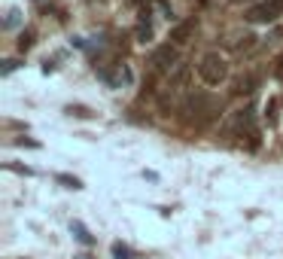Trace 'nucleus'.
Returning a JSON list of instances; mask_svg holds the SVG:
<instances>
[{
  "label": "nucleus",
  "mask_w": 283,
  "mask_h": 259,
  "mask_svg": "<svg viewBox=\"0 0 283 259\" xmlns=\"http://www.w3.org/2000/svg\"><path fill=\"white\" fill-rule=\"evenodd\" d=\"M219 110H222V104L216 98H210L207 92H195V95H189V101H186V113H195L198 119L216 116Z\"/></svg>",
  "instance_id": "3"
},
{
  "label": "nucleus",
  "mask_w": 283,
  "mask_h": 259,
  "mask_svg": "<svg viewBox=\"0 0 283 259\" xmlns=\"http://www.w3.org/2000/svg\"><path fill=\"white\" fill-rule=\"evenodd\" d=\"M265 116H268V122H271V125L277 122V101H274V98L265 104Z\"/></svg>",
  "instance_id": "13"
},
{
  "label": "nucleus",
  "mask_w": 283,
  "mask_h": 259,
  "mask_svg": "<svg viewBox=\"0 0 283 259\" xmlns=\"http://www.w3.org/2000/svg\"><path fill=\"white\" fill-rule=\"evenodd\" d=\"M15 67H19V61H15V58H6V61H3V71H0V74L6 76V74H12V71H15Z\"/></svg>",
  "instance_id": "14"
},
{
  "label": "nucleus",
  "mask_w": 283,
  "mask_h": 259,
  "mask_svg": "<svg viewBox=\"0 0 283 259\" xmlns=\"http://www.w3.org/2000/svg\"><path fill=\"white\" fill-rule=\"evenodd\" d=\"M113 259H131V250H128L125 244H119V241H116V244H113Z\"/></svg>",
  "instance_id": "12"
},
{
  "label": "nucleus",
  "mask_w": 283,
  "mask_h": 259,
  "mask_svg": "<svg viewBox=\"0 0 283 259\" xmlns=\"http://www.w3.org/2000/svg\"><path fill=\"white\" fill-rule=\"evenodd\" d=\"M70 235H73V238L79 241V244H85V247H88V244H95V238L88 235V229L82 226L79 220H73V222H70Z\"/></svg>",
  "instance_id": "7"
},
{
  "label": "nucleus",
  "mask_w": 283,
  "mask_h": 259,
  "mask_svg": "<svg viewBox=\"0 0 283 259\" xmlns=\"http://www.w3.org/2000/svg\"><path fill=\"white\" fill-rule=\"evenodd\" d=\"M152 67L155 71H171V67H177V49L168 43V46H158L155 52H152Z\"/></svg>",
  "instance_id": "4"
},
{
  "label": "nucleus",
  "mask_w": 283,
  "mask_h": 259,
  "mask_svg": "<svg viewBox=\"0 0 283 259\" xmlns=\"http://www.w3.org/2000/svg\"><path fill=\"white\" fill-rule=\"evenodd\" d=\"M256 85H259V76L247 74V76H241V79H238V92H241V95H244V92H253Z\"/></svg>",
  "instance_id": "8"
},
{
  "label": "nucleus",
  "mask_w": 283,
  "mask_h": 259,
  "mask_svg": "<svg viewBox=\"0 0 283 259\" xmlns=\"http://www.w3.org/2000/svg\"><path fill=\"white\" fill-rule=\"evenodd\" d=\"M198 76H201L207 85H219V82H225V76H228V64H225V58L216 55V52H207V55L198 61Z\"/></svg>",
  "instance_id": "1"
},
{
  "label": "nucleus",
  "mask_w": 283,
  "mask_h": 259,
  "mask_svg": "<svg viewBox=\"0 0 283 259\" xmlns=\"http://www.w3.org/2000/svg\"><path fill=\"white\" fill-rule=\"evenodd\" d=\"M152 40V28H149V22H140V28H137V43H149Z\"/></svg>",
  "instance_id": "9"
},
{
  "label": "nucleus",
  "mask_w": 283,
  "mask_h": 259,
  "mask_svg": "<svg viewBox=\"0 0 283 259\" xmlns=\"http://www.w3.org/2000/svg\"><path fill=\"white\" fill-rule=\"evenodd\" d=\"M192 31H195V19L180 22V25H174V28H171V40H174V43H189Z\"/></svg>",
  "instance_id": "5"
},
{
  "label": "nucleus",
  "mask_w": 283,
  "mask_h": 259,
  "mask_svg": "<svg viewBox=\"0 0 283 259\" xmlns=\"http://www.w3.org/2000/svg\"><path fill=\"white\" fill-rule=\"evenodd\" d=\"M55 180H58V183H64L67 189H82V183H79L76 177H70V174H58Z\"/></svg>",
  "instance_id": "11"
},
{
  "label": "nucleus",
  "mask_w": 283,
  "mask_h": 259,
  "mask_svg": "<svg viewBox=\"0 0 283 259\" xmlns=\"http://www.w3.org/2000/svg\"><path fill=\"white\" fill-rule=\"evenodd\" d=\"M186 82H189V64H177L174 67V74H171V79H168V89H186Z\"/></svg>",
  "instance_id": "6"
},
{
  "label": "nucleus",
  "mask_w": 283,
  "mask_h": 259,
  "mask_svg": "<svg viewBox=\"0 0 283 259\" xmlns=\"http://www.w3.org/2000/svg\"><path fill=\"white\" fill-rule=\"evenodd\" d=\"M19 15H22L19 9H12V12L6 15V28H15V25H19Z\"/></svg>",
  "instance_id": "15"
},
{
  "label": "nucleus",
  "mask_w": 283,
  "mask_h": 259,
  "mask_svg": "<svg viewBox=\"0 0 283 259\" xmlns=\"http://www.w3.org/2000/svg\"><path fill=\"white\" fill-rule=\"evenodd\" d=\"M283 15V0H262V3L247 9V22L253 25H271Z\"/></svg>",
  "instance_id": "2"
},
{
  "label": "nucleus",
  "mask_w": 283,
  "mask_h": 259,
  "mask_svg": "<svg viewBox=\"0 0 283 259\" xmlns=\"http://www.w3.org/2000/svg\"><path fill=\"white\" fill-rule=\"evenodd\" d=\"M34 46V31H22V37H19V49L22 52H28Z\"/></svg>",
  "instance_id": "10"
}]
</instances>
